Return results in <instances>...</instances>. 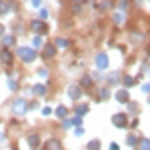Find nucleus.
<instances>
[{"label": "nucleus", "mask_w": 150, "mask_h": 150, "mask_svg": "<svg viewBox=\"0 0 150 150\" xmlns=\"http://www.w3.org/2000/svg\"><path fill=\"white\" fill-rule=\"evenodd\" d=\"M34 92L38 94V96H42V94H46V86H42V84H36V86H34Z\"/></svg>", "instance_id": "9b49d317"}, {"label": "nucleus", "mask_w": 150, "mask_h": 150, "mask_svg": "<svg viewBox=\"0 0 150 150\" xmlns=\"http://www.w3.org/2000/svg\"><path fill=\"white\" fill-rule=\"evenodd\" d=\"M96 64H98L100 68H106V66H108V56H106V54H100V56L96 58Z\"/></svg>", "instance_id": "0eeeda50"}, {"label": "nucleus", "mask_w": 150, "mask_h": 150, "mask_svg": "<svg viewBox=\"0 0 150 150\" xmlns=\"http://www.w3.org/2000/svg\"><path fill=\"white\" fill-rule=\"evenodd\" d=\"M66 112H68V110H66L64 106H58V108H56V116H58V118H64Z\"/></svg>", "instance_id": "4468645a"}, {"label": "nucleus", "mask_w": 150, "mask_h": 150, "mask_svg": "<svg viewBox=\"0 0 150 150\" xmlns=\"http://www.w3.org/2000/svg\"><path fill=\"white\" fill-rule=\"evenodd\" d=\"M2 32H4V28H2V26H0V34H2Z\"/></svg>", "instance_id": "bb28decb"}, {"label": "nucleus", "mask_w": 150, "mask_h": 150, "mask_svg": "<svg viewBox=\"0 0 150 150\" xmlns=\"http://www.w3.org/2000/svg\"><path fill=\"white\" fill-rule=\"evenodd\" d=\"M0 58H2V62H4V64H10V62H12V54L8 52V50H4V52L0 54Z\"/></svg>", "instance_id": "9d476101"}, {"label": "nucleus", "mask_w": 150, "mask_h": 150, "mask_svg": "<svg viewBox=\"0 0 150 150\" xmlns=\"http://www.w3.org/2000/svg\"><path fill=\"white\" fill-rule=\"evenodd\" d=\"M144 92H150V82H148V84H144Z\"/></svg>", "instance_id": "393cba45"}, {"label": "nucleus", "mask_w": 150, "mask_h": 150, "mask_svg": "<svg viewBox=\"0 0 150 150\" xmlns=\"http://www.w3.org/2000/svg\"><path fill=\"white\" fill-rule=\"evenodd\" d=\"M8 88H10V90H18V84H16V80H8Z\"/></svg>", "instance_id": "a211bd4d"}, {"label": "nucleus", "mask_w": 150, "mask_h": 150, "mask_svg": "<svg viewBox=\"0 0 150 150\" xmlns=\"http://www.w3.org/2000/svg\"><path fill=\"white\" fill-rule=\"evenodd\" d=\"M2 44H4V46H12V44H14V36H4V38H2Z\"/></svg>", "instance_id": "ddd939ff"}, {"label": "nucleus", "mask_w": 150, "mask_h": 150, "mask_svg": "<svg viewBox=\"0 0 150 150\" xmlns=\"http://www.w3.org/2000/svg\"><path fill=\"white\" fill-rule=\"evenodd\" d=\"M44 148L46 150H60V142H58V140H48Z\"/></svg>", "instance_id": "6e6552de"}, {"label": "nucleus", "mask_w": 150, "mask_h": 150, "mask_svg": "<svg viewBox=\"0 0 150 150\" xmlns=\"http://www.w3.org/2000/svg\"><path fill=\"white\" fill-rule=\"evenodd\" d=\"M38 142H40V138H38V134H30V136H28V144H32V146H36Z\"/></svg>", "instance_id": "f8f14e48"}, {"label": "nucleus", "mask_w": 150, "mask_h": 150, "mask_svg": "<svg viewBox=\"0 0 150 150\" xmlns=\"http://www.w3.org/2000/svg\"><path fill=\"white\" fill-rule=\"evenodd\" d=\"M66 46H68V40H64V38L56 40V48H66Z\"/></svg>", "instance_id": "dca6fc26"}, {"label": "nucleus", "mask_w": 150, "mask_h": 150, "mask_svg": "<svg viewBox=\"0 0 150 150\" xmlns=\"http://www.w3.org/2000/svg\"><path fill=\"white\" fill-rule=\"evenodd\" d=\"M86 110H88V106H78V108H76V112H78V114H76V116L84 114V112H86Z\"/></svg>", "instance_id": "6ab92c4d"}, {"label": "nucleus", "mask_w": 150, "mask_h": 150, "mask_svg": "<svg viewBox=\"0 0 150 150\" xmlns=\"http://www.w3.org/2000/svg\"><path fill=\"white\" fill-rule=\"evenodd\" d=\"M32 4H34V6H40V0H32Z\"/></svg>", "instance_id": "a878e982"}, {"label": "nucleus", "mask_w": 150, "mask_h": 150, "mask_svg": "<svg viewBox=\"0 0 150 150\" xmlns=\"http://www.w3.org/2000/svg\"><path fill=\"white\" fill-rule=\"evenodd\" d=\"M116 98H118V102H128V92L126 90H118V92H116Z\"/></svg>", "instance_id": "1a4fd4ad"}, {"label": "nucleus", "mask_w": 150, "mask_h": 150, "mask_svg": "<svg viewBox=\"0 0 150 150\" xmlns=\"http://www.w3.org/2000/svg\"><path fill=\"white\" fill-rule=\"evenodd\" d=\"M18 56L22 58L24 62H32L36 58V52L32 50V48H26V46H22V48H18Z\"/></svg>", "instance_id": "f257e3e1"}, {"label": "nucleus", "mask_w": 150, "mask_h": 150, "mask_svg": "<svg viewBox=\"0 0 150 150\" xmlns=\"http://www.w3.org/2000/svg\"><path fill=\"white\" fill-rule=\"evenodd\" d=\"M98 148H100V142H98V140H92V142L88 144V150H98Z\"/></svg>", "instance_id": "f3484780"}, {"label": "nucleus", "mask_w": 150, "mask_h": 150, "mask_svg": "<svg viewBox=\"0 0 150 150\" xmlns=\"http://www.w3.org/2000/svg\"><path fill=\"white\" fill-rule=\"evenodd\" d=\"M12 110H14V114H24V110H26V102H24L22 98H18L16 102L12 104Z\"/></svg>", "instance_id": "f03ea898"}, {"label": "nucleus", "mask_w": 150, "mask_h": 150, "mask_svg": "<svg viewBox=\"0 0 150 150\" xmlns=\"http://www.w3.org/2000/svg\"><path fill=\"white\" fill-rule=\"evenodd\" d=\"M54 54H56V46H50V44L44 46V54H42L44 58H52Z\"/></svg>", "instance_id": "39448f33"}, {"label": "nucleus", "mask_w": 150, "mask_h": 150, "mask_svg": "<svg viewBox=\"0 0 150 150\" xmlns=\"http://www.w3.org/2000/svg\"><path fill=\"white\" fill-rule=\"evenodd\" d=\"M68 96L72 98V100L80 98V88H76V86H70V88H68Z\"/></svg>", "instance_id": "423d86ee"}, {"label": "nucleus", "mask_w": 150, "mask_h": 150, "mask_svg": "<svg viewBox=\"0 0 150 150\" xmlns=\"http://www.w3.org/2000/svg\"><path fill=\"white\" fill-rule=\"evenodd\" d=\"M40 44H42V38H40V36H36V38H34V46H40Z\"/></svg>", "instance_id": "5701e85b"}, {"label": "nucleus", "mask_w": 150, "mask_h": 150, "mask_svg": "<svg viewBox=\"0 0 150 150\" xmlns=\"http://www.w3.org/2000/svg\"><path fill=\"white\" fill-rule=\"evenodd\" d=\"M112 122H114V126H118V128H122V126H126V116L124 114H116L114 118H112Z\"/></svg>", "instance_id": "7ed1b4c3"}, {"label": "nucleus", "mask_w": 150, "mask_h": 150, "mask_svg": "<svg viewBox=\"0 0 150 150\" xmlns=\"http://www.w3.org/2000/svg\"><path fill=\"white\" fill-rule=\"evenodd\" d=\"M80 122H82L80 116H76V118H72V120H70V124H80Z\"/></svg>", "instance_id": "412c9836"}, {"label": "nucleus", "mask_w": 150, "mask_h": 150, "mask_svg": "<svg viewBox=\"0 0 150 150\" xmlns=\"http://www.w3.org/2000/svg\"><path fill=\"white\" fill-rule=\"evenodd\" d=\"M124 82H126L128 86H130V84H132V82H134V80H132V78H130V76H126V78H124Z\"/></svg>", "instance_id": "b1692460"}, {"label": "nucleus", "mask_w": 150, "mask_h": 150, "mask_svg": "<svg viewBox=\"0 0 150 150\" xmlns=\"http://www.w3.org/2000/svg\"><path fill=\"white\" fill-rule=\"evenodd\" d=\"M108 96H110V92H108V90H102V92H100V98H102V100H106Z\"/></svg>", "instance_id": "4be33fe9"}, {"label": "nucleus", "mask_w": 150, "mask_h": 150, "mask_svg": "<svg viewBox=\"0 0 150 150\" xmlns=\"http://www.w3.org/2000/svg\"><path fill=\"white\" fill-rule=\"evenodd\" d=\"M138 150H150V140H142V142H140V146H138Z\"/></svg>", "instance_id": "2eb2a0df"}, {"label": "nucleus", "mask_w": 150, "mask_h": 150, "mask_svg": "<svg viewBox=\"0 0 150 150\" xmlns=\"http://www.w3.org/2000/svg\"><path fill=\"white\" fill-rule=\"evenodd\" d=\"M34 32H46V24L40 22V20H36V22H32V26H30Z\"/></svg>", "instance_id": "20e7f679"}, {"label": "nucleus", "mask_w": 150, "mask_h": 150, "mask_svg": "<svg viewBox=\"0 0 150 150\" xmlns=\"http://www.w3.org/2000/svg\"><path fill=\"white\" fill-rule=\"evenodd\" d=\"M38 74H40L42 78H46V76H48V70L46 68H40V70H38Z\"/></svg>", "instance_id": "aec40b11"}]
</instances>
